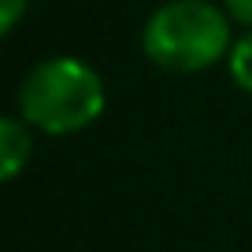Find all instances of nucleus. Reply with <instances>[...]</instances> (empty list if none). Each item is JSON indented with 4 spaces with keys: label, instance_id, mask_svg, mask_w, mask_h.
Here are the masks:
<instances>
[{
    "label": "nucleus",
    "instance_id": "obj_1",
    "mask_svg": "<svg viewBox=\"0 0 252 252\" xmlns=\"http://www.w3.org/2000/svg\"><path fill=\"white\" fill-rule=\"evenodd\" d=\"M230 11L212 0H167L149 15L141 33L145 56L174 74H197L226 60L234 45Z\"/></svg>",
    "mask_w": 252,
    "mask_h": 252
},
{
    "label": "nucleus",
    "instance_id": "obj_2",
    "mask_svg": "<svg viewBox=\"0 0 252 252\" xmlns=\"http://www.w3.org/2000/svg\"><path fill=\"white\" fill-rule=\"evenodd\" d=\"M19 108L45 134H78L104 111V78L78 56H52L26 74Z\"/></svg>",
    "mask_w": 252,
    "mask_h": 252
},
{
    "label": "nucleus",
    "instance_id": "obj_3",
    "mask_svg": "<svg viewBox=\"0 0 252 252\" xmlns=\"http://www.w3.org/2000/svg\"><path fill=\"white\" fill-rule=\"evenodd\" d=\"M30 156H33L30 123L0 115V182H11L15 174H23Z\"/></svg>",
    "mask_w": 252,
    "mask_h": 252
},
{
    "label": "nucleus",
    "instance_id": "obj_4",
    "mask_svg": "<svg viewBox=\"0 0 252 252\" xmlns=\"http://www.w3.org/2000/svg\"><path fill=\"white\" fill-rule=\"evenodd\" d=\"M226 67H230L234 86L241 89V93H252V26L241 37H234V45H230V52H226Z\"/></svg>",
    "mask_w": 252,
    "mask_h": 252
},
{
    "label": "nucleus",
    "instance_id": "obj_5",
    "mask_svg": "<svg viewBox=\"0 0 252 252\" xmlns=\"http://www.w3.org/2000/svg\"><path fill=\"white\" fill-rule=\"evenodd\" d=\"M30 0H0V37H8L11 30L19 26V19L26 15Z\"/></svg>",
    "mask_w": 252,
    "mask_h": 252
},
{
    "label": "nucleus",
    "instance_id": "obj_6",
    "mask_svg": "<svg viewBox=\"0 0 252 252\" xmlns=\"http://www.w3.org/2000/svg\"><path fill=\"white\" fill-rule=\"evenodd\" d=\"M222 8H226L230 15L237 19V23L252 26V0H222Z\"/></svg>",
    "mask_w": 252,
    "mask_h": 252
}]
</instances>
